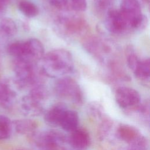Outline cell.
<instances>
[{"instance_id":"obj_1","label":"cell","mask_w":150,"mask_h":150,"mask_svg":"<svg viewBox=\"0 0 150 150\" xmlns=\"http://www.w3.org/2000/svg\"><path fill=\"white\" fill-rule=\"evenodd\" d=\"M42 71L50 77H60L70 73L74 63L71 54L63 49L49 51L43 57Z\"/></svg>"},{"instance_id":"obj_2","label":"cell","mask_w":150,"mask_h":150,"mask_svg":"<svg viewBox=\"0 0 150 150\" xmlns=\"http://www.w3.org/2000/svg\"><path fill=\"white\" fill-rule=\"evenodd\" d=\"M119 11L127 21L129 28L141 30L148 25V18L142 13L141 4L138 0H122Z\"/></svg>"},{"instance_id":"obj_3","label":"cell","mask_w":150,"mask_h":150,"mask_svg":"<svg viewBox=\"0 0 150 150\" xmlns=\"http://www.w3.org/2000/svg\"><path fill=\"white\" fill-rule=\"evenodd\" d=\"M31 137L39 150H59L66 139L61 132L54 130L35 132Z\"/></svg>"},{"instance_id":"obj_4","label":"cell","mask_w":150,"mask_h":150,"mask_svg":"<svg viewBox=\"0 0 150 150\" xmlns=\"http://www.w3.org/2000/svg\"><path fill=\"white\" fill-rule=\"evenodd\" d=\"M54 90L57 96L74 103L80 104L83 101V94L79 84L70 77L59 79L55 83Z\"/></svg>"},{"instance_id":"obj_5","label":"cell","mask_w":150,"mask_h":150,"mask_svg":"<svg viewBox=\"0 0 150 150\" xmlns=\"http://www.w3.org/2000/svg\"><path fill=\"white\" fill-rule=\"evenodd\" d=\"M32 61L27 59H15L13 70L16 83L20 87L33 84L35 82L34 66Z\"/></svg>"},{"instance_id":"obj_6","label":"cell","mask_w":150,"mask_h":150,"mask_svg":"<svg viewBox=\"0 0 150 150\" xmlns=\"http://www.w3.org/2000/svg\"><path fill=\"white\" fill-rule=\"evenodd\" d=\"M115 100L122 108L136 110L139 107L141 96L135 89L128 87H119L115 92Z\"/></svg>"},{"instance_id":"obj_7","label":"cell","mask_w":150,"mask_h":150,"mask_svg":"<svg viewBox=\"0 0 150 150\" xmlns=\"http://www.w3.org/2000/svg\"><path fill=\"white\" fill-rule=\"evenodd\" d=\"M117 135L121 140L129 144L131 147L144 149L146 148L147 142L145 138L132 126L127 124L121 125L118 128Z\"/></svg>"},{"instance_id":"obj_8","label":"cell","mask_w":150,"mask_h":150,"mask_svg":"<svg viewBox=\"0 0 150 150\" xmlns=\"http://www.w3.org/2000/svg\"><path fill=\"white\" fill-rule=\"evenodd\" d=\"M106 29L113 33H120L129 28L128 24L120 11L109 9L105 20Z\"/></svg>"},{"instance_id":"obj_9","label":"cell","mask_w":150,"mask_h":150,"mask_svg":"<svg viewBox=\"0 0 150 150\" xmlns=\"http://www.w3.org/2000/svg\"><path fill=\"white\" fill-rule=\"evenodd\" d=\"M71 132L68 141L73 149L76 150H84L89 146L90 137L88 132L86 129L77 128Z\"/></svg>"},{"instance_id":"obj_10","label":"cell","mask_w":150,"mask_h":150,"mask_svg":"<svg viewBox=\"0 0 150 150\" xmlns=\"http://www.w3.org/2000/svg\"><path fill=\"white\" fill-rule=\"evenodd\" d=\"M66 105L63 103H57L53 105L45 115V121L52 127L59 126L61 120L67 110Z\"/></svg>"},{"instance_id":"obj_11","label":"cell","mask_w":150,"mask_h":150,"mask_svg":"<svg viewBox=\"0 0 150 150\" xmlns=\"http://www.w3.org/2000/svg\"><path fill=\"white\" fill-rule=\"evenodd\" d=\"M26 59L32 61L40 60L45 55V49L42 42L37 39H29L25 41Z\"/></svg>"},{"instance_id":"obj_12","label":"cell","mask_w":150,"mask_h":150,"mask_svg":"<svg viewBox=\"0 0 150 150\" xmlns=\"http://www.w3.org/2000/svg\"><path fill=\"white\" fill-rule=\"evenodd\" d=\"M79 122L78 114L74 110L67 109L65 112L60 124L62 128L68 132H72L77 128Z\"/></svg>"},{"instance_id":"obj_13","label":"cell","mask_w":150,"mask_h":150,"mask_svg":"<svg viewBox=\"0 0 150 150\" xmlns=\"http://www.w3.org/2000/svg\"><path fill=\"white\" fill-rule=\"evenodd\" d=\"M16 131L22 135H30L33 134L38 127L37 122L30 119L17 120L13 122Z\"/></svg>"},{"instance_id":"obj_14","label":"cell","mask_w":150,"mask_h":150,"mask_svg":"<svg viewBox=\"0 0 150 150\" xmlns=\"http://www.w3.org/2000/svg\"><path fill=\"white\" fill-rule=\"evenodd\" d=\"M40 103L41 101L28 95L23 98L22 107L28 113L34 115H39L43 111Z\"/></svg>"},{"instance_id":"obj_15","label":"cell","mask_w":150,"mask_h":150,"mask_svg":"<svg viewBox=\"0 0 150 150\" xmlns=\"http://www.w3.org/2000/svg\"><path fill=\"white\" fill-rule=\"evenodd\" d=\"M8 53L15 59H26L25 41L18 40L11 43L7 48Z\"/></svg>"},{"instance_id":"obj_16","label":"cell","mask_w":150,"mask_h":150,"mask_svg":"<svg viewBox=\"0 0 150 150\" xmlns=\"http://www.w3.org/2000/svg\"><path fill=\"white\" fill-rule=\"evenodd\" d=\"M18 8L21 12L28 18H34L39 13L38 6L29 1H20L18 3Z\"/></svg>"},{"instance_id":"obj_17","label":"cell","mask_w":150,"mask_h":150,"mask_svg":"<svg viewBox=\"0 0 150 150\" xmlns=\"http://www.w3.org/2000/svg\"><path fill=\"white\" fill-rule=\"evenodd\" d=\"M135 76L142 81L149 80L150 77V61L149 59L141 60L134 71Z\"/></svg>"},{"instance_id":"obj_18","label":"cell","mask_w":150,"mask_h":150,"mask_svg":"<svg viewBox=\"0 0 150 150\" xmlns=\"http://www.w3.org/2000/svg\"><path fill=\"white\" fill-rule=\"evenodd\" d=\"M0 32L6 36H12L17 32V27L13 19L4 17L0 20Z\"/></svg>"},{"instance_id":"obj_19","label":"cell","mask_w":150,"mask_h":150,"mask_svg":"<svg viewBox=\"0 0 150 150\" xmlns=\"http://www.w3.org/2000/svg\"><path fill=\"white\" fill-rule=\"evenodd\" d=\"M12 122L9 118L4 115H0V140L8 139L11 134Z\"/></svg>"},{"instance_id":"obj_20","label":"cell","mask_w":150,"mask_h":150,"mask_svg":"<svg viewBox=\"0 0 150 150\" xmlns=\"http://www.w3.org/2000/svg\"><path fill=\"white\" fill-rule=\"evenodd\" d=\"M71 6L73 10L78 12H83L87 9L86 0H70Z\"/></svg>"},{"instance_id":"obj_21","label":"cell","mask_w":150,"mask_h":150,"mask_svg":"<svg viewBox=\"0 0 150 150\" xmlns=\"http://www.w3.org/2000/svg\"><path fill=\"white\" fill-rule=\"evenodd\" d=\"M141 60L135 55L134 53H129L127 57V63L128 67L130 69H131L133 71L137 68L139 65Z\"/></svg>"},{"instance_id":"obj_22","label":"cell","mask_w":150,"mask_h":150,"mask_svg":"<svg viewBox=\"0 0 150 150\" xmlns=\"http://www.w3.org/2000/svg\"><path fill=\"white\" fill-rule=\"evenodd\" d=\"M51 6L58 9H65L68 5V0H49Z\"/></svg>"},{"instance_id":"obj_23","label":"cell","mask_w":150,"mask_h":150,"mask_svg":"<svg viewBox=\"0 0 150 150\" xmlns=\"http://www.w3.org/2000/svg\"><path fill=\"white\" fill-rule=\"evenodd\" d=\"M10 2L11 0H0V20L5 16L7 7Z\"/></svg>"},{"instance_id":"obj_24","label":"cell","mask_w":150,"mask_h":150,"mask_svg":"<svg viewBox=\"0 0 150 150\" xmlns=\"http://www.w3.org/2000/svg\"><path fill=\"white\" fill-rule=\"evenodd\" d=\"M112 0H94L96 6L101 9H105L111 4Z\"/></svg>"},{"instance_id":"obj_25","label":"cell","mask_w":150,"mask_h":150,"mask_svg":"<svg viewBox=\"0 0 150 150\" xmlns=\"http://www.w3.org/2000/svg\"><path fill=\"white\" fill-rule=\"evenodd\" d=\"M128 150H144L142 149H140V148H134V147H131Z\"/></svg>"},{"instance_id":"obj_26","label":"cell","mask_w":150,"mask_h":150,"mask_svg":"<svg viewBox=\"0 0 150 150\" xmlns=\"http://www.w3.org/2000/svg\"><path fill=\"white\" fill-rule=\"evenodd\" d=\"M16 150H26V149H16Z\"/></svg>"},{"instance_id":"obj_27","label":"cell","mask_w":150,"mask_h":150,"mask_svg":"<svg viewBox=\"0 0 150 150\" xmlns=\"http://www.w3.org/2000/svg\"><path fill=\"white\" fill-rule=\"evenodd\" d=\"M0 65H1V61H0Z\"/></svg>"}]
</instances>
